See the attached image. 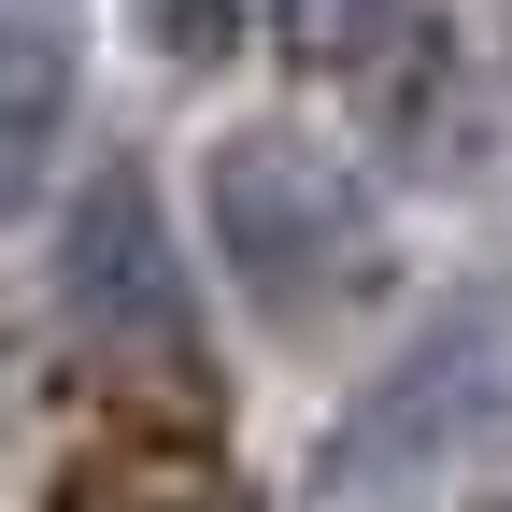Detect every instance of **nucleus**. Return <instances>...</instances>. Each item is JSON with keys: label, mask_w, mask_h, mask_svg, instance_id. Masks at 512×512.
<instances>
[{"label": "nucleus", "mask_w": 512, "mask_h": 512, "mask_svg": "<svg viewBox=\"0 0 512 512\" xmlns=\"http://www.w3.org/2000/svg\"><path fill=\"white\" fill-rule=\"evenodd\" d=\"M200 228H214V271L256 328H342L356 299H384V200L313 143V128H228L200 157Z\"/></svg>", "instance_id": "nucleus-1"}, {"label": "nucleus", "mask_w": 512, "mask_h": 512, "mask_svg": "<svg viewBox=\"0 0 512 512\" xmlns=\"http://www.w3.org/2000/svg\"><path fill=\"white\" fill-rule=\"evenodd\" d=\"M498 427H512V271H498V285H456V299H441L427 328L342 399V427L313 441L299 512H399V498H427L441 470H470Z\"/></svg>", "instance_id": "nucleus-2"}, {"label": "nucleus", "mask_w": 512, "mask_h": 512, "mask_svg": "<svg viewBox=\"0 0 512 512\" xmlns=\"http://www.w3.org/2000/svg\"><path fill=\"white\" fill-rule=\"evenodd\" d=\"M57 313H72V342L100 370H185L200 356V285H185V256L157 228V185L143 171H86L72 214H57Z\"/></svg>", "instance_id": "nucleus-3"}, {"label": "nucleus", "mask_w": 512, "mask_h": 512, "mask_svg": "<svg viewBox=\"0 0 512 512\" xmlns=\"http://www.w3.org/2000/svg\"><path fill=\"white\" fill-rule=\"evenodd\" d=\"M57 114H72V15L57 0H15V72H0V171H15V200H43Z\"/></svg>", "instance_id": "nucleus-4"}, {"label": "nucleus", "mask_w": 512, "mask_h": 512, "mask_svg": "<svg viewBox=\"0 0 512 512\" xmlns=\"http://www.w3.org/2000/svg\"><path fill=\"white\" fill-rule=\"evenodd\" d=\"M271 15H285V57L342 72V57H384V29H399L413 0H271Z\"/></svg>", "instance_id": "nucleus-5"}, {"label": "nucleus", "mask_w": 512, "mask_h": 512, "mask_svg": "<svg viewBox=\"0 0 512 512\" xmlns=\"http://www.w3.org/2000/svg\"><path fill=\"white\" fill-rule=\"evenodd\" d=\"M242 15L256 0H143V43L171 57V72H214V57L242 43Z\"/></svg>", "instance_id": "nucleus-6"}]
</instances>
